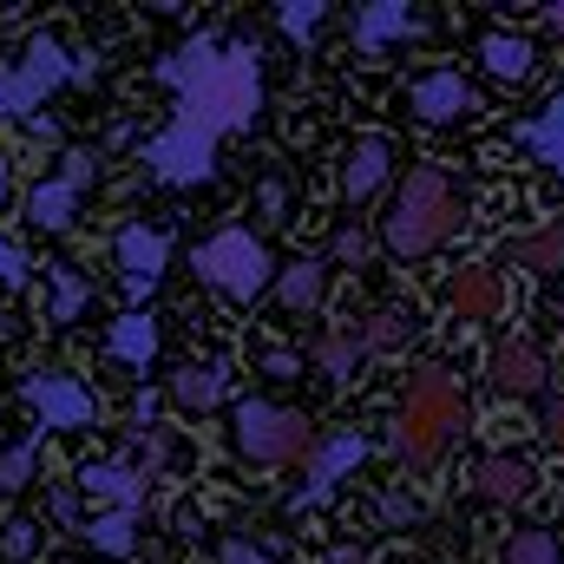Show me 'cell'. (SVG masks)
I'll list each match as a JSON object with an SVG mask.
<instances>
[{
    "label": "cell",
    "mask_w": 564,
    "mask_h": 564,
    "mask_svg": "<svg viewBox=\"0 0 564 564\" xmlns=\"http://www.w3.org/2000/svg\"><path fill=\"white\" fill-rule=\"evenodd\" d=\"M158 79L177 93V119H171V132L144 144V164L164 184H204L217 144L257 126V112H263V53L250 40L224 46L217 33H197L158 66Z\"/></svg>",
    "instance_id": "obj_1"
},
{
    "label": "cell",
    "mask_w": 564,
    "mask_h": 564,
    "mask_svg": "<svg viewBox=\"0 0 564 564\" xmlns=\"http://www.w3.org/2000/svg\"><path fill=\"white\" fill-rule=\"evenodd\" d=\"M466 426V394L446 368H421L408 375V394H401V426H394V453L408 459V473H426L446 440Z\"/></svg>",
    "instance_id": "obj_2"
},
{
    "label": "cell",
    "mask_w": 564,
    "mask_h": 564,
    "mask_svg": "<svg viewBox=\"0 0 564 564\" xmlns=\"http://www.w3.org/2000/svg\"><path fill=\"white\" fill-rule=\"evenodd\" d=\"M459 217H466V204H459L453 177L433 171V164H421V171H408L394 210L381 217V243H388L394 257H426V250H440V243L459 230Z\"/></svg>",
    "instance_id": "obj_3"
},
{
    "label": "cell",
    "mask_w": 564,
    "mask_h": 564,
    "mask_svg": "<svg viewBox=\"0 0 564 564\" xmlns=\"http://www.w3.org/2000/svg\"><path fill=\"white\" fill-rule=\"evenodd\" d=\"M230 446L250 459V466H289L302 453H315V433L295 408H276V401H243L230 414Z\"/></svg>",
    "instance_id": "obj_4"
},
{
    "label": "cell",
    "mask_w": 564,
    "mask_h": 564,
    "mask_svg": "<svg viewBox=\"0 0 564 564\" xmlns=\"http://www.w3.org/2000/svg\"><path fill=\"white\" fill-rule=\"evenodd\" d=\"M197 276L210 282V289H224L230 302H257L270 276H276V263H270V250H263V237H250V230H217L204 250H197Z\"/></svg>",
    "instance_id": "obj_5"
},
{
    "label": "cell",
    "mask_w": 564,
    "mask_h": 564,
    "mask_svg": "<svg viewBox=\"0 0 564 564\" xmlns=\"http://www.w3.org/2000/svg\"><path fill=\"white\" fill-rule=\"evenodd\" d=\"M79 66H73V53L53 40V33H33L26 40V53H20V66L13 73H0V112H13V119H33V106L53 93V86H66Z\"/></svg>",
    "instance_id": "obj_6"
},
{
    "label": "cell",
    "mask_w": 564,
    "mask_h": 564,
    "mask_svg": "<svg viewBox=\"0 0 564 564\" xmlns=\"http://www.w3.org/2000/svg\"><path fill=\"white\" fill-rule=\"evenodd\" d=\"M368 459V440L361 433H328V440H315V453H308V479L295 486V512H308V506H322L355 466Z\"/></svg>",
    "instance_id": "obj_7"
},
{
    "label": "cell",
    "mask_w": 564,
    "mask_h": 564,
    "mask_svg": "<svg viewBox=\"0 0 564 564\" xmlns=\"http://www.w3.org/2000/svg\"><path fill=\"white\" fill-rule=\"evenodd\" d=\"M408 112H414L421 126H453V119L479 112V93H473L466 73H421V79L408 86Z\"/></svg>",
    "instance_id": "obj_8"
},
{
    "label": "cell",
    "mask_w": 564,
    "mask_h": 564,
    "mask_svg": "<svg viewBox=\"0 0 564 564\" xmlns=\"http://www.w3.org/2000/svg\"><path fill=\"white\" fill-rule=\"evenodd\" d=\"M26 408L46 426H93L99 421L93 394H86L79 381H66V375H33V381H26Z\"/></svg>",
    "instance_id": "obj_9"
},
{
    "label": "cell",
    "mask_w": 564,
    "mask_h": 564,
    "mask_svg": "<svg viewBox=\"0 0 564 564\" xmlns=\"http://www.w3.org/2000/svg\"><path fill=\"white\" fill-rule=\"evenodd\" d=\"M112 257H119V270H126V289L144 295L151 282L164 276V263H171V237L151 230V224H126L119 243H112Z\"/></svg>",
    "instance_id": "obj_10"
},
{
    "label": "cell",
    "mask_w": 564,
    "mask_h": 564,
    "mask_svg": "<svg viewBox=\"0 0 564 564\" xmlns=\"http://www.w3.org/2000/svg\"><path fill=\"white\" fill-rule=\"evenodd\" d=\"M545 355L525 341V335H506L499 348H492V388L499 394H512V401H525V394H545Z\"/></svg>",
    "instance_id": "obj_11"
},
{
    "label": "cell",
    "mask_w": 564,
    "mask_h": 564,
    "mask_svg": "<svg viewBox=\"0 0 564 564\" xmlns=\"http://www.w3.org/2000/svg\"><path fill=\"white\" fill-rule=\"evenodd\" d=\"M446 302L459 308V322H492L506 308V282H499L492 263H466V270L446 276Z\"/></svg>",
    "instance_id": "obj_12"
},
{
    "label": "cell",
    "mask_w": 564,
    "mask_h": 564,
    "mask_svg": "<svg viewBox=\"0 0 564 564\" xmlns=\"http://www.w3.org/2000/svg\"><path fill=\"white\" fill-rule=\"evenodd\" d=\"M388 171H394V144L388 139H355L348 158H341V197H348V204H368V197L388 184Z\"/></svg>",
    "instance_id": "obj_13"
},
{
    "label": "cell",
    "mask_w": 564,
    "mask_h": 564,
    "mask_svg": "<svg viewBox=\"0 0 564 564\" xmlns=\"http://www.w3.org/2000/svg\"><path fill=\"white\" fill-rule=\"evenodd\" d=\"M532 486H539V473H532L525 453H486V459L473 466V492L492 499V506H512V499H525Z\"/></svg>",
    "instance_id": "obj_14"
},
{
    "label": "cell",
    "mask_w": 564,
    "mask_h": 564,
    "mask_svg": "<svg viewBox=\"0 0 564 564\" xmlns=\"http://www.w3.org/2000/svg\"><path fill=\"white\" fill-rule=\"evenodd\" d=\"M414 26H421L414 7L381 0V7H361V20H355V46H361V53H381L388 40H401V33H414Z\"/></svg>",
    "instance_id": "obj_15"
},
{
    "label": "cell",
    "mask_w": 564,
    "mask_h": 564,
    "mask_svg": "<svg viewBox=\"0 0 564 564\" xmlns=\"http://www.w3.org/2000/svg\"><path fill=\"white\" fill-rule=\"evenodd\" d=\"M171 401L191 408V414L217 408V401H224V368H217V361H184V368L171 375Z\"/></svg>",
    "instance_id": "obj_16"
},
{
    "label": "cell",
    "mask_w": 564,
    "mask_h": 564,
    "mask_svg": "<svg viewBox=\"0 0 564 564\" xmlns=\"http://www.w3.org/2000/svg\"><path fill=\"white\" fill-rule=\"evenodd\" d=\"M79 486H86V492H99V499H112V506H144V479L132 473V466H119V459L79 466Z\"/></svg>",
    "instance_id": "obj_17"
},
{
    "label": "cell",
    "mask_w": 564,
    "mask_h": 564,
    "mask_svg": "<svg viewBox=\"0 0 564 564\" xmlns=\"http://www.w3.org/2000/svg\"><path fill=\"white\" fill-rule=\"evenodd\" d=\"M322 289H328V270L315 263V257H302V263H289L276 276V302L289 308V315H308L315 302H322Z\"/></svg>",
    "instance_id": "obj_18"
},
{
    "label": "cell",
    "mask_w": 564,
    "mask_h": 564,
    "mask_svg": "<svg viewBox=\"0 0 564 564\" xmlns=\"http://www.w3.org/2000/svg\"><path fill=\"white\" fill-rule=\"evenodd\" d=\"M512 263H519V270H539V276H558L564 270V224H545V230L512 237Z\"/></svg>",
    "instance_id": "obj_19"
},
{
    "label": "cell",
    "mask_w": 564,
    "mask_h": 564,
    "mask_svg": "<svg viewBox=\"0 0 564 564\" xmlns=\"http://www.w3.org/2000/svg\"><path fill=\"white\" fill-rule=\"evenodd\" d=\"M139 519H144V506H112L106 519H93V525H86L93 552H106V558H126V552L139 545Z\"/></svg>",
    "instance_id": "obj_20"
},
{
    "label": "cell",
    "mask_w": 564,
    "mask_h": 564,
    "mask_svg": "<svg viewBox=\"0 0 564 564\" xmlns=\"http://www.w3.org/2000/svg\"><path fill=\"white\" fill-rule=\"evenodd\" d=\"M73 204H79V184H66V177H46V184H33V197H26V217H33L40 230H66V224H73Z\"/></svg>",
    "instance_id": "obj_21"
},
{
    "label": "cell",
    "mask_w": 564,
    "mask_h": 564,
    "mask_svg": "<svg viewBox=\"0 0 564 564\" xmlns=\"http://www.w3.org/2000/svg\"><path fill=\"white\" fill-rule=\"evenodd\" d=\"M479 59H486V73H499V79H525V73H532V40H525V33H486V40H479Z\"/></svg>",
    "instance_id": "obj_22"
},
{
    "label": "cell",
    "mask_w": 564,
    "mask_h": 564,
    "mask_svg": "<svg viewBox=\"0 0 564 564\" xmlns=\"http://www.w3.org/2000/svg\"><path fill=\"white\" fill-rule=\"evenodd\" d=\"M112 355H119V361H139V368L158 355V322H151L144 308H132V315L112 322Z\"/></svg>",
    "instance_id": "obj_23"
},
{
    "label": "cell",
    "mask_w": 564,
    "mask_h": 564,
    "mask_svg": "<svg viewBox=\"0 0 564 564\" xmlns=\"http://www.w3.org/2000/svg\"><path fill=\"white\" fill-rule=\"evenodd\" d=\"M519 139L532 144V151H539V158H545V164L564 177V93L545 106V112H539V119H532V126H525V132H519Z\"/></svg>",
    "instance_id": "obj_24"
},
{
    "label": "cell",
    "mask_w": 564,
    "mask_h": 564,
    "mask_svg": "<svg viewBox=\"0 0 564 564\" xmlns=\"http://www.w3.org/2000/svg\"><path fill=\"white\" fill-rule=\"evenodd\" d=\"M506 564H564L558 532H545V525H519V532L506 539Z\"/></svg>",
    "instance_id": "obj_25"
},
{
    "label": "cell",
    "mask_w": 564,
    "mask_h": 564,
    "mask_svg": "<svg viewBox=\"0 0 564 564\" xmlns=\"http://www.w3.org/2000/svg\"><path fill=\"white\" fill-rule=\"evenodd\" d=\"M368 348H361V328H328L322 341H315V361H322V375H355V361H361Z\"/></svg>",
    "instance_id": "obj_26"
},
{
    "label": "cell",
    "mask_w": 564,
    "mask_h": 564,
    "mask_svg": "<svg viewBox=\"0 0 564 564\" xmlns=\"http://www.w3.org/2000/svg\"><path fill=\"white\" fill-rule=\"evenodd\" d=\"M93 302V289L79 270H66V263H53V322H79V308Z\"/></svg>",
    "instance_id": "obj_27"
},
{
    "label": "cell",
    "mask_w": 564,
    "mask_h": 564,
    "mask_svg": "<svg viewBox=\"0 0 564 564\" xmlns=\"http://www.w3.org/2000/svg\"><path fill=\"white\" fill-rule=\"evenodd\" d=\"M408 328H414L408 315L381 308V315H368V322H361V348H368V355H388V348H401V341H408Z\"/></svg>",
    "instance_id": "obj_28"
},
{
    "label": "cell",
    "mask_w": 564,
    "mask_h": 564,
    "mask_svg": "<svg viewBox=\"0 0 564 564\" xmlns=\"http://www.w3.org/2000/svg\"><path fill=\"white\" fill-rule=\"evenodd\" d=\"M276 20L289 40H315L322 33V0H289V7H276Z\"/></svg>",
    "instance_id": "obj_29"
},
{
    "label": "cell",
    "mask_w": 564,
    "mask_h": 564,
    "mask_svg": "<svg viewBox=\"0 0 564 564\" xmlns=\"http://www.w3.org/2000/svg\"><path fill=\"white\" fill-rule=\"evenodd\" d=\"M33 552H40V525H33V519H13V525L0 532V558H7V564H26Z\"/></svg>",
    "instance_id": "obj_30"
},
{
    "label": "cell",
    "mask_w": 564,
    "mask_h": 564,
    "mask_svg": "<svg viewBox=\"0 0 564 564\" xmlns=\"http://www.w3.org/2000/svg\"><path fill=\"white\" fill-rule=\"evenodd\" d=\"M33 479V446H13V453H0V492H20Z\"/></svg>",
    "instance_id": "obj_31"
},
{
    "label": "cell",
    "mask_w": 564,
    "mask_h": 564,
    "mask_svg": "<svg viewBox=\"0 0 564 564\" xmlns=\"http://www.w3.org/2000/svg\"><path fill=\"white\" fill-rule=\"evenodd\" d=\"M26 270H33V263H26V250L0 237V282H26Z\"/></svg>",
    "instance_id": "obj_32"
},
{
    "label": "cell",
    "mask_w": 564,
    "mask_h": 564,
    "mask_svg": "<svg viewBox=\"0 0 564 564\" xmlns=\"http://www.w3.org/2000/svg\"><path fill=\"white\" fill-rule=\"evenodd\" d=\"M263 375H276V381H295V375H302V355H289V348H270V355H263Z\"/></svg>",
    "instance_id": "obj_33"
},
{
    "label": "cell",
    "mask_w": 564,
    "mask_h": 564,
    "mask_svg": "<svg viewBox=\"0 0 564 564\" xmlns=\"http://www.w3.org/2000/svg\"><path fill=\"white\" fill-rule=\"evenodd\" d=\"M539 433H545V446H552V453H564V401H552V408H545Z\"/></svg>",
    "instance_id": "obj_34"
},
{
    "label": "cell",
    "mask_w": 564,
    "mask_h": 564,
    "mask_svg": "<svg viewBox=\"0 0 564 564\" xmlns=\"http://www.w3.org/2000/svg\"><path fill=\"white\" fill-rule=\"evenodd\" d=\"M335 257H341V263H361V257H368V237H361V230H341V237H335Z\"/></svg>",
    "instance_id": "obj_35"
},
{
    "label": "cell",
    "mask_w": 564,
    "mask_h": 564,
    "mask_svg": "<svg viewBox=\"0 0 564 564\" xmlns=\"http://www.w3.org/2000/svg\"><path fill=\"white\" fill-rule=\"evenodd\" d=\"M224 564H270L257 545H243V539H224Z\"/></svg>",
    "instance_id": "obj_36"
},
{
    "label": "cell",
    "mask_w": 564,
    "mask_h": 564,
    "mask_svg": "<svg viewBox=\"0 0 564 564\" xmlns=\"http://www.w3.org/2000/svg\"><path fill=\"white\" fill-rule=\"evenodd\" d=\"M59 177H66V184H86V177H93V158H86V151H66V171H59Z\"/></svg>",
    "instance_id": "obj_37"
},
{
    "label": "cell",
    "mask_w": 564,
    "mask_h": 564,
    "mask_svg": "<svg viewBox=\"0 0 564 564\" xmlns=\"http://www.w3.org/2000/svg\"><path fill=\"white\" fill-rule=\"evenodd\" d=\"M282 204H289V197H282V184H263V210H270V217H282Z\"/></svg>",
    "instance_id": "obj_38"
},
{
    "label": "cell",
    "mask_w": 564,
    "mask_h": 564,
    "mask_svg": "<svg viewBox=\"0 0 564 564\" xmlns=\"http://www.w3.org/2000/svg\"><path fill=\"white\" fill-rule=\"evenodd\" d=\"M545 20H552V33H564V0L558 7H545Z\"/></svg>",
    "instance_id": "obj_39"
},
{
    "label": "cell",
    "mask_w": 564,
    "mask_h": 564,
    "mask_svg": "<svg viewBox=\"0 0 564 564\" xmlns=\"http://www.w3.org/2000/svg\"><path fill=\"white\" fill-rule=\"evenodd\" d=\"M0 197H7V171H0Z\"/></svg>",
    "instance_id": "obj_40"
}]
</instances>
